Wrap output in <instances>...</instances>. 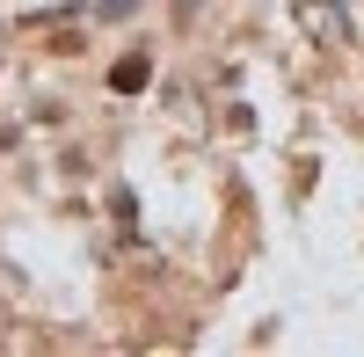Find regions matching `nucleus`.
Masks as SVG:
<instances>
[{
    "instance_id": "1",
    "label": "nucleus",
    "mask_w": 364,
    "mask_h": 357,
    "mask_svg": "<svg viewBox=\"0 0 364 357\" xmlns=\"http://www.w3.org/2000/svg\"><path fill=\"white\" fill-rule=\"evenodd\" d=\"M109 87H124V95L146 87V58H117V66H109Z\"/></svg>"
}]
</instances>
